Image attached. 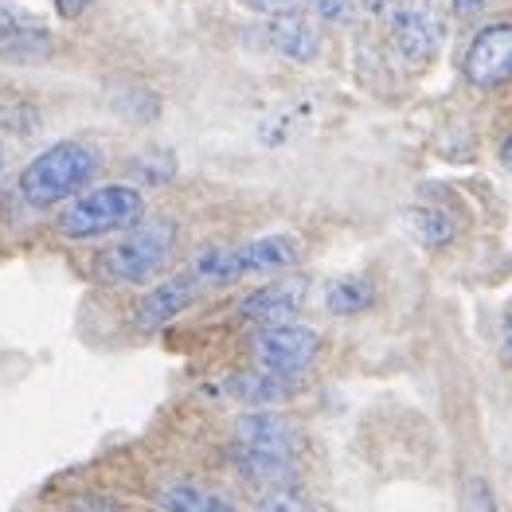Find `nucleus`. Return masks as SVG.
I'll return each instance as SVG.
<instances>
[{"instance_id": "f257e3e1", "label": "nucleus", "mask_w": 512, "mask_h": 512, "mask_svg": "<svg viewBox=\"0 0 512 512\" xmlns=\"http://www.w3.org/2000/svg\"><path fill=\"white\" fill-rule=\"evenodd\" d=\"M102 169V153L86 141H55L20 172V200L28 208H59L83 196Z\"/></svg>"}, {"instance_id": "f03ea898", "label": "nucleus", "mask_w": 512, "mask_h": 512, "mask_svg": "<svg viewBox=\"0 0 512 512\" xmlns=\"http://www.w3.org/2000/svg\"><path fill=\"white\" fill-rule=\"evenodd\" d=\"M176 239H180V227L169 215H153V219H141L137 227L122 231V239L114 247H106L98 255V274L106 282H118V286H141V282H153L176 255Z\"/></svg>"}, {"instance_id": "7ed1b4c3", "label": "nucleus", "mask_w": 512, "mask_h": 512, "mask_svg": "<svg viewBox=\"0 0 512 512\" xmlns=\"http://www.w3.org/2000/svg\"><path fill=\"white\" fill-rule=\"evenodd\" d=\"M141 219H145V196L133 184H98L59 212V235L71 243H90V239L122 235Z\"/></svg>"}, {"instance_id": "20e7f679", "label": "nucleus", "mask_w": 512, "mask_h": 512, "mask_svg": "<svg viewBox=\"0 0 512 512\" xmlns=\"http://www.w3.org/2000/svg\"><path fill=\"white\" fill-rule=\"evenodd\" d=\"M251 352H255L258 368L278 372V376H294L313 368L317 352H321V337L313 329H305L298 321H278V325H258L251 337Z\"/></svg>"}, {"instance_id": "39448f33", "label": "nucleus", "mask_w": 512, "mask_h": 512, "mask_svg": "<svg viewBox=\"0 0 512 512\" xmlns=\"http://www.w3.org/2000/svg\"><path fill=\"white\" fill-rule=\"evenodd\" d=\"M55 51L51 28L40 16L24 12L12 0H0V59L12 63H43Z\"/></svg>"}, {"instance_id": "423d86ee", "label": "nucleus", "mask_w": 512, "mask_h": 512, "mask_svg": "<svg viewBox=\"0 0 512 512\" xmlns=\"http://www.w3.org/2000/svg\"><path fill=\"white\" fill-rule=\"evenodd\" d=\"M466 79L481 90L512 79V24H489L473 36L466 51Z\"/></svg>"}, {"instance_id": "0eeeda50", "label": "nucleus", "mask_w": 512, "mask_h": 512, "mask_svg": "<svg viewBox=\"0 0 512 512\" xmlns=\"http://www.w3.org/2000/svg\"><path fill=\"white\" fill-rule=\"evenodd\" d=\"M438 43H442V20L427 4H403L391 16V47L403 55V63L423 67L438 55Z\"/></svg>"}, {"instance_id": "6e6552de", "label": "nucleus", "mask_w": 512, "mask_h": 512, "mask_svg": "<svg viewBox=\"0 0 512 512\" xmlns=\"http://www.w3.org/2000/svg\"><path fill=\"white\" fill-rule=\"evenodd\" d=\"M235 446L239 450H262V454H282V458H298L301 450V430L294 419L270 411V407H255L235 423Z\"/></svg>"}, {"instance_id": "1a4fd4ad", "label": "nucleus", "mask_w": 512, "mask_h": 512, "mask_svg": "<svg viewBox=\"0 0 512 512\" xmlns=\"http://www.w3.org/2000/svg\"><path fill=\"white\" fill-rule=\"evenodd\" d=\"M305 298H309V282L301 274H290V278H278L255 294H247L239 301V313L258 325H278V321H294L305 309Z\"/></svg>"}, {"instance_id": "9d476101", "label": "nucleus", "mask_w": 512, "mask_h": 512, "mask_svg": "<svg viewBox=\"0 0 512 512\" xmlns=\"http://www.w3.org/2000/svg\"><path fill=\"white\" fill-rule=\"evenodd\" d=\"M200 290H204V286H200L192 274H180V278H169V282L153 286L145 298L137 301V309H133V325H137V333H157L161 325L176 321V317L196 301Z\"/></svg>"}, {"instance_id": "9b49d317", "label": "nucleus", "mask_w": 512, "mask_h": 512, "mask_svg": "<svg viewBox=\"0 0 512 512\" xmlns=\"http://www.w3.org/2000/svg\"><path fill=\"white\" fill-rule=\"evenodd\" d=\"M301 262V243L294 235H262L243 247H235V270L239 278L247 274H278Z\"/></svg>"}, {"instance_id": "f8f14e48", "label": "nucleus", "mask_w": 512, "mask_h": 512, "mask_svg": "<svg viewBox=\"0 0 512 512\" xmlns=\"http://www.w3.org/2000/svg\"><path fill=\"white\" fill-rule=\"evenodd\" d=\"M227 399H239L247 407H274V403H286L294 399L298 380L294 376H278V372H266V368H251V372H235L223 380Z\"/></svg>"}, {"instance_id": "ddd939ff", "label": "nucleus", "mask_w": 512, "mask_h": 512, "mask_svg": "<svg viewBox=\"0 0 512 512\" xmlns=\"http://www.w3.org/2000/svg\"><path fill=\"white\" fill-rule=\"evenodd\" d=\"M266 36H270V43H274V51H282V55H286V59H294V63H313V59H317V51H321L317 28H313L301 12H290V16H270Z\"/></svg>"}, {"instance_id": "4468645a", "label": "nucleus", "mask_w": 512, "mask_h": 512, "mask_svg": "<svg viewBox=\"0 0 512 512\" xmlns=\"http://www.w3.org/2000/svg\"><path fill=\"white\" fill-rule=\"evenodd\" d=\"M153 505L161 512H239L227 497H219L204 485H192V481H172L161 485L153 493Z\"/></svg>"}, {"instance_id": "2eb2a0df", "label": "nucleus", "mask_w": 512, "mask_h": 512, "mask_svg": "<svg viewBox=\"0 0 512 512\" xmlns=\"http://www.w3.org/2000/svg\"><path fill=\"white\" fill-rule=\"evenodd\" d=\"M372 305H376V286L356 274L329 282V290H325V309L333 317H356V313H368Z\"/></svg>"}, {"instance_id": "dca6fc26", "label": "nucleus", "mask_w": 512, "mask_h": 512, "mask_svg": "<svg viewBox=\"0 0 512 512\" xmlns=\"http://www.w3.org/2000/svg\"><path fill=\"white\" fill-rule=\"evenodd\" d=\"M235 462L258 485H290L298 477V458H282V454H262V450H239L235 446Z\"/></svg>"}, {"instance_id": "f3484780", "label": "nucleus", "mask_w": 512, "mask_h": 512, "mask_svg": "<svg viewBox=\"0 0 512 512\" xmlns=\"http://www.w3.org/2000/svg\"><path fill=\"white\" fill-rule=\"evenodd\" d=\"M411 231L427 243V247H450L454 235H458V223L438 208H415L411 212Z\"/></svg>"}, {"instance_id": "a211bd4d", "label": "nucleus", "mask_w": 512, "mask_h": 512, "mask_svg": "<svg viewBox=\"0 0 512 512\" xmlns=\"http://www.w3.org/2000/svg\"><path fill=\"white\" fill-rule=\"evenodd\" d=\"M313 8H317V16H321L325 24H348V20L356 16L360 0H313Z\"/></svg>"}, {"instance_id": "6ab92c4d", "label": "nucleus", "mask_w": 512, "mask_h": 512, "mask_svg": "<svg viewBox=\"0 0 512 512\" xmlns=\"http://www.w3.org/2000/svg\"><path fill=\"white\" fill-rule=\"evenodd\" d=\"M255 512H321V509H313L298 493H286V489H282V493H270Z\"/></svg>"}, {"instance_id": "aec40b11", "label": "nucleus", "mask_w": 512, "mask_h": 512, "mask_svg": "<svg viewBox=\"0 0 512 512\" xmlns=\"http://www.w3.org/2000/svg\"><path fill=\"white\" fill-rule=\"evenodd\" d=\"M466 501H470V512H497V497H493L485 477H470V497Z\"/></svg>"}, {"instance_id": "412c9836", "label": "nucleus", "mask_w": 512, "mask_h": 512, "mask_svg": "<svg viewBox=\"0 0 512 512\" xmlns=\"http://www.w3.org/2000/svg\"><path fill=\"white\" fill-rule=\"evenodd\" d=\"M305 0H251V8L262 12V16H290V12H301Z\"/></svg>"}, {"instance_id": "4be33fe9", "label": "nucleus", "mask_w": 512, "mask_h": 512, "mask_svg": "<svg viewBox=\"0 0 512 512\" xmlns=\"http://www.w3.org/2000/svg\"><path fill=\"white\" fill-rule=\"evenodd\" d=\"M360 8H364L372 20H387V24H391V16L403 8V0H360Z\"/></svg>"}, {"instance_id": "5701e85b", "label": "nucleus", "mask_w": 512, "mask_h": 512, "mask_svg": "<svg viewBox=\"0 0 512 512\" xmlns=\"http://www.w3.org/2000/svg\"><path fill=\"white\" fill-rule=\"evenodd\" d=\"M67 512H122V509L110 505V501H102V497H79V501H71Z\"/></svg>"}, {"instance_id": "b1692460", "label": "nucleus", "mask_w": 512, "mask_h": 512, "mask_svg": "<svg viewBox=\"0 0 512 512\" xmlns=\"http://www.w3.org/2000/svg\"><path fill=\"white\" fill-rule=\"evenodd\" d=\"M51 4H55V12H59L63 20H79V16H83L94 0H51Z\"/></svg>"}, {"instance_id": "393cba45", "label": "nucleus", "mask_w": 512, "mask_h": 512, "mask_svg": "<svg viewBox=\"0 0 512 512\" xmlns=\"http://www.w3.org/2000/svg\"><path fill=\"white\" fill-rule=\"evenodd\" d=\"M450 4H454V12H458L462 20H473V16L485 12V0H450Z\"/></svg>"}, {"instance_id": "a878e982", "label": "nucleus", "mask_w": 512, "mask_h": 512, "mask_svg": "<svg viewBox=\"0 0 512 512\" xmlns=\"http://www.w3.org/2000/svg\"><path fill=\"white\" fill-rule=\"evenodd\" d=\"M501 352H505V360L512 364V313L505 317V329H501Z\"/></svg>"}, {"instance_id": "bb28decb", "label": "nucleus", "mask_w": 512, "mask_h": 512, "mask_svg": "<svg viewBox=\"0 0 512 512\" xmlns=\"http://www.w3.org/2000/svg\"><path fill=\"white\" fill-rule=\"evenodd\" d=\"M501 161L509 165V172H512V133L505 137V145H501Z\"/></svg>"}, {"instance_id": "cd10ccee", "label": "nucleus", "mask_w": 512, "mask_h": 512, "mask_svg": "<svg viewBox=\"0 0 512 512\" xmlns=\"http://www.w3.org/2000/svg\"><path fill=\"white\" fill-rule=\"evenodd\" d=\"M4 172H8V153H4V145H0V180H4Z\"/></svg>"}]
</instances>
